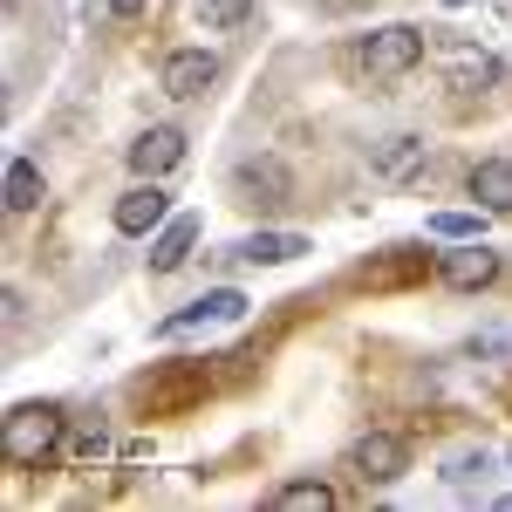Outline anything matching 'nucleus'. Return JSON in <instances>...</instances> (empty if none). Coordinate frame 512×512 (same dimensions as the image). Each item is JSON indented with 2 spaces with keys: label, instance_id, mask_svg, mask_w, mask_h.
Listing matches in <instances>:
<instances>
[{
  "label": "nucleus",
  "instance_id": "obj_1",
  "mask_svg": "<svg viewBox=\"0 0 512 512\" xmlns=\"http://www.w3.org/2000/svg\"><path fill=\"white\" fill-rule=\"evenodd\" d=\"M62 437H69V417H62L55 403H14V410L0 417V451H7V465H41V458H55Z\"/></svg>",
  "mask_w": 512,
  "mask_h": 512
},
{
  "label": "nucleus",
  "instance_id": "obj_2",
  "mask_svg": "<svg viewBox=\"0 0 512 512\" xmlns=\"http://www.w3.org/2000/svg\"><path fill=\"white\" fill-rule=\"evenodd\" d=\"M362 76L369 82H396L410 76L417 62H424V28H410V21H390V28H376V35L362 41Z\"/></svg>",
  "mask_w": 512,
  "mask_h": 512
},
{
  "label": "nucleus",
  "instance_id": "obj_3",
  "mask_svg": "<svg viewBox=\"0 0 512 512\" xmlns=\"http://www.w3.org/2000/svg\"><path fill=\"white\" fill-rule=\"evenodd\" d=\"M437 280H444V287H458V294H478V287H492V280H499V253H492L485 239H458V246L437 260Z\"/></svg>",
  "mask_w": 512,
  "mask_h": 512
},
{
  "label": "nucleus",
  "instance_id": "obj_4",
  "mask_svg": "<svg viewBox=\"0 0 512 512\" xmlns=\"http://www.w3.org/2000/svg\"><path fill=\"white\" fill-rule=\"evenodd\" d=\"M349 465L369 478V485H390V478H403V465H410V444L396 431H369V437H355Z\"/></svg>",
  "mask_w": 512,
  "mask_h": 512
},
{
  "label": "nucleus",
  "instance_id": "obj_5",
  "mask_svg": "<svg viewBox=\"0 0 512 512\" xmlns=\"http://www.w3.org/2000/svg\"><path fill=\"white\" fill-rule=\"evenodd\" d=\"M164 219H171V192H164L158 178H144V185H130V192L117 198V233H158Z\"/></svg>",
  "mask_w": 512,
  "mask_h": 512
},
{
  "label": "nucleus",
  "instance_id": "obj_6",
  "mask_svg": "<svg viewBox=\"0 0 512 512\" xmlns=\"http://www.w3.org/2000/svg\"><path fill=\"white\" fill-rule=\"evenodd\" d=\"M239 315H246V294H239V287H212V294H198L185 315L164 321L158 335H192V328H205V321H239Z\"/></svg>",
  "mask_w": 512,
  "mask_h": 512
},
{
  "label": "nucleus",
  "instance_id": "obj_7",
  "mask_svg": "<svg viewBox=\"0 0 512 512\" xmlns=\"http://www.w3.org/2000/svg\"><path fill=\"white\" fill-rule=\"evenodd\" d=\"M219 82V62L205 55V48H178V55H164V96H205Z\"/></svg>",
  "mask_w": 512,
  "mask_h": 512
},
{
  "label": "nucleus",
  "instance_id": "obj_8",
  "mask_svg": "<svg viewBox=\"0 0 512 512\" xmlns=\"http://www.w3.org/2000/svg\"><path fill=\"white\" fill-rule=\"evenodd\" d=\"M178 158H185V130H171V123L144 130V137L130 144V171H137V178H164Z\"/></svg>",
  "mask_w": 512,
  "mask_h": 512
},
{
  "label": "nucleus",
  "instance_id": "obj_9",
  "mask_svg": "<svg viewBox=\"0 0 512 512\" xmlns=\"http://www.w3.org/2000/svg\"><path fill=\"white\" fill-rule=\"evenodd\" d=\"M444 82L451 89H499V55L492 48H444Z\"/></svg>",
  "mask_w": 512,
  "mask_h": 512
},
{
  "label": "nucleus",
  "instance_id": "obj_10",
  "mask_svg": "<svg viewBox=\"0 0 512 512\" xmlns=\"http://www.w3.org/2000/svg\"><path fill=\"white\" fill-rule=\"evenodd\" d=\"M192 246H198V219H192V212L164 219L158 239H151V274H178V267L192 260Z\"/></svg>",
  "mask_w": 512,
  "mask_h": 512
},
{
  "label": "nucleus",
  "instance_id": "obj_11",
  "mask_svg": "<svg viewBox=\"0 0 512 512\" xmlns=\"http://www.w3.org/2000/svg\"><path fill=\"white\" fill-rule=\"evenodd\" d=\"M233 253H239V260H253V267H287V260L308 253V239H301V233H246Z\"/></svg>",
  "mask_w": 512,
  "mask_h": 512
},
{
  "label": "nucleus",
  "instance_id": "obj_12",
  "mask_svg": "<svg viewBox=\"0 0 512 512\" xmlns=\"http://www.w3.org/2000/svg\"><path fill=\"white\" fill-rule=\"evenodd\" d=\"M472 198L485 205V212H499V219H506V212H512V164L506 158L472 164Z\"/></svg>",
  "mask_w": 512,
  "mask_h": 512
},
{
  "label": "nucleus",
  "instance_id": "obj_13",
  "mask_svg": "<svg viewBox=\"0 0 512 512\" xmlns=\"http://www.w3.org/2000/svg\"><path fill=\"white\" fill-rule=\"evenodd\" d=\"M424 137H390L383 151H376V178H390V185H410L417 171H424Z\"/></svg>",
  "mask_w": 512,
  "mask_h": 512
},
{
  "label": "nucleus",
  "instance_id": "obj_14",
  "mask_svg": "<svg viewBox=\"0 0 512 512\" xmlns=\"http://www.w3.org/2000/svg\"><path fill=\"white\" fill-rule=\"evenodd\" d=\"M233 185H239L246 198H260V192H267V205H280V198H287V171H280L274 158H246V164L233 171Z\"/></svg>",
  "mask_w": 512,
  "mask_h": 512
},
{
  "label": "nucleus",
  "instance_id": "obj_15",
  "mask_svg": "<svg viewBox=\"0 0 512 512\" xmlns=\"http://www.w3.org/2000/svg\"><path fill=\"white\" fill-rule=\"evenodd\" d=\"M328 506H335V485H321V478H294L274 492V512H328Z\"/></svg>",
  "mask_w": 512,
  "mask_h": 512
},
{
  "label": "nucleus",
  "instance_id": "obj_16",
  "mask_svg": "<svg viewBox=\"0 0 512 512\" xmlns=\"http://www.w3.org/2000/svg\"><path fill=\"white\" fill-rule=\"evenodd\" d=\"M7 205L14 212H35L41 205V164H28V158L7 164Z\"/></svg>",
  "mask_w": 512,
  "mask_h": 512
},
{
  "label": "nucleus",
  "instance_id": "obj_17",
  "mask_svg": "<svg viewBox=\"0 0 512 512\" xmlns=\"http://www.w3.org/2000/svg\"><path fill=\"white\" fill-rule=\"evenodd\" d=\"M62 451H69L76 465H96V458L110 451V431H103V424H82V431H69V437H62Z\"/></svg>",
  "mask_w": 512,
  "mask_h": 512
},
{
  "label": "nucleus",
  "instance_id": "obj_18",
  "mask_svg": "<svg viewBox=\"0 0 512 512\" xmlns=\"http://www.w3.org/2000/svg\"><path fill=\"white\" fill-rule=\"evenodd\" d=\"M431 233L437 239H485V205H478V212H437Z\"/></svg>",
  "mask_w": 512,
  "mask_h": 512
},
{
  "label": "nucleus",
  "instance_id": "obj_19",
  "mask_svg": "<svg viewBox=\"0 0 512 512\" xmlns=\"http://www.w3.org/2000/svg\"><path fill=\"white\" fill-rule=\"evenodd\" d=\"M485 472H492V451H451L444 458V485H472Z\"/></svg>",
  "mask_w": 512,
  "mask_h": 512
},
{
  "label": "nucleus",
  "instance_id": "obj_20",
  "mask_svg": "<svg viewBox=\"0 0 512 512\" xmlns=\"http://www.w3.org/2000/svg\"><path fill=\"white\" fill-rule=\"evenodd\" d=\"M253 14V0H198V21L205 28H239Z\"/></svg>",
  "mask_w": 512,
  "mask_h": 512
},
{
  "label": "nucleus",
  "instance_id": "obj_21",
  "mask_svg": "<svg viewBox=\"0 0 512 512\" xmlns=\"http://www.w3.org/2000/svg\"><path fill=\"white\" fill-rule=\"evenodd\" d=\"M110 14H117V21H137V14H144V0H110Z\"/></svg>",
  "mask_w": 512,
  "mask_h": 512
},
{
  "label": "nucleus",
  "instance_id": "obj_22",
  "mask_svg": "<svg viewBox=\"0 0 512 512\" xmlns=\"http://www.w3.org/2000/svg\"><path fill=\"white\" fill-rule=\"evenodd\" d=\"M328 7H355V0H328Z\"/></svg>",
  "mask_w": 512,
  "mask_h": 512
},
{
  "label": "nucleus",
  "instance_id": "obj_23",
  "mask_svg": "<svg viewBox=\"0 0 512 512\" xmlns=\"http://www.w3.org/2000/svg\"><path fill=\"white\" fill-rule=\"evenodd\" d=\"M444 7H465V0H444Z\"/></svg>",
  "mask_w": 512,
  "mask_h": 512
},
{
  "label": "nucleus",
  "instance_id": "obj_24",
  "mask_svg": "<svg viewBox=\"0 0 512 512\" xmlns=\"http://www.w3.org/2000/svg\"><path fill=\"white\" fill-rule=\"evenodd\" d=\"M506 14H512V7H506Z\"/></svg>",
  "mask_w": 512,
  "mask_h": 512
}]
</instances>
